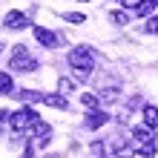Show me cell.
Listing matches in <instances>:
<instances>
[{"instance_id": "d6986e66", "label": "cell", "mask_w": 158, "mask_h": 158, "mask_svg": "<svg viewBox=\"0 0 158 158\" xmlns=\"http://www.w3.org/2000/svg\"><path fill=\"white\" fill-rule=\"evenodd\" d=\"M147 32L150 35H158V17H150V20H147V26H144Z\"/></svg>"}, {"instance_id": "7c38bea8", "label": "cell", "mask_w": 158, "mask_h": 158, "mask_svg": "<svg viewBox=\"0 0 158 158\" xmlns=\"http://www.w3.org/2000/svg\"><path fill=\"white\" fill-rule=\"evenodd\" d=\"M132 155H135V150H132V147H127L118 138V141H115V158H132Z\"/></svg>"}, {"instance_id": "ba28073f", "label": "cell", "mask_w": 158, "mask_h": 158, "mask_svg": "<svg viewBox=\"0 0 158 158\" xmlns=\"http://www.w3.org/2000/svg\"><path fill=\"white\" fill-rule=\"evenodd\" d=\"M0 95H15V81L9 72H0Z\"/></svg>"}, {"instance_id": "52a82bcc", "label": "cell", "mask_w": 158, "mask_h": 158, "mask_svg": "<svg viewBox=\"0 0 158 158\" xmlns=\"http://www.w3.org/2000/svg\"><path fill=\"white\" fill-rule=\"evenodd\" d=\"M141 115H144V127H150V129H158V106H152V104H144Z\"/></svg>"}, {"instance_id": "e0dca14e", "label": "cell", "mask_w": 158, "mask_h": 158, "mask_svg": "<svg viewBox=\"0 0 158 158\" xmlns=\"http://www.w3.org/2000/svg\"><path fill=\"white\" fill-rule=\"evenodd\" d=\"M109 20L118 23V26H127V23H129V15H127V12H109Z\"/></svg>"}, {"instance_id": "7a4b0ae2", "label": "cell", "mask_w": 158, "mask_h": 158, "mask_svg": "<svg viewBox=\"0 0 158 158\" xmlns=\"http://www.w3.org/2000/svg\"><path fill=\"white\" fill-rule=\"evenodd\" d=\"M9 69H15V72H35L38 69V60L29 55V49H26L23 43H17L12 49V58H9Z\"/></svg>"}, {"instance_id": "d4e9b609", "label": "cell", "mask_w": 158, "mask_h": 158, "mask_svg": "<svg viewBox=\"0 0 158 158\" xmlns=\"http://www.w3.org/2000/svg\"><path fill=\"white\" fill-rule=\"evenodd\" d=\"M0 46H3V43H0Z\"/></svg>"}, {"instance_id": "9c48e42d", "label": "cell", "mask_w": 158, "mask_h": 158, "mask_svg": "<svg viewBox=\"0 0 158 158\" xmlns=\"http://www.w3.org/2000/svg\"><path fill=\"white\" fill-rule=\"evenodd\" d=\"M132 138L141 141V144H147V141H152V129L150 127H132Z\"/></svg>"}, {"instance_id": "6da1fadb", "label": "cell", "mask_w": 158, "mask_h": 158, "mask_svg": "<svg viewBox=\"0 0 158 158\" xmlns=\"http://www.w3.org/2000/svg\"><path fill=\"white\" fill-rule=\"evenodd\" d=\"M69 66L75 69L78 81H89L92 69H95V52L86 49V46H75V49L69 52Z\"/></svg>"}, {"instance_id": "5bb4252c", "label": "cell", "mask_w": 158, "mask_h": 158, "mask_svg": "<svg viewBox=\"0 0 158 158\" xmlns=\"http://www.w3.org/2000/svg\"><path fill=\"white\" fill-rule=\"evenodd\" d=\"M58 92H60V95L75 92V83H72V78H58Z\"/></svg>"}, {"instance_id": "3957f363", "label": "cell", "mask_w": 158, "mask_h": 158, "mask_svg": "<svg viewBox=\"0 0 158 158\" xmlns=\"http://www.w3.org/2000/svg\"><path fill=\"white\" fill-rule=\"evenodd\" d=\"M35 121H40L38 112H35L32 106H20L17 112H12V118H9V127H12L15 132H23V129H29Z\"/></svg>"}, {"instance_id": "30bf717a", "label": "cell", "mask_w": 158, "mask_h": 158, "mask_svg": "<svg viewBox=\"0 0 158 158\" xmlns=\"http://www.w3.org/2000/svg\"><path fill=\"white\" fill-rule=\"evenodd\" d=\"M43 104H49V106H55V109H66L69 104H66V95H43Z\"/></svg>"}, {"instance_id": "2e32d148", "label": "cell", "mask_w": 158, "mask_h": 158, "mask_svg": "<svg viewBox=\"0 0 158 158\" xmlns=\"http://www.w3.org/2000/svg\"><path fill=\"white\" fill-rule=\"evenodd\" d=\"M152 9H155V3H152V0H144V3L135 9V15H141V17H150V15H152Z\"/></svg>"}, {"instance_id": "8fae6325", "label": "cell", "mask_w": 158, "mask_h": 158, "mask_svg": "<svg viewBox=\"0 0 158 158\" xmlns=\"http://www.w3.org/2000/svg\"><path fill=\"white\" fill-rule=\"evenodd\" d=\"M15 95L20 98V101H26V104H35V101H43V95H40V92H32V89H17Z\"/></svg>"}, {"instance_id": "7402d4cb", "label": "cell", "mask_w": 158, "mask_h": 158, "mask_svg": "<svg viewBox=\"0 0 158 158\" xmlns=\"http://www.w3.org/2000/svg\"><path fill=\"white\" fill-rule=\"evenodd\" d=\"M49 158H63V155H55V152H52V155H49Z\"/></svg>"}, {"instance_id": "ac0fdd59", "label": "cell", "mask_w": 158, "mask_h": 158, "mask_svg": "<svg viewBox=\"0 0 158 158\" xmlns=\"http://www.w3.org/2000/svg\"><path fill=\"white\" fill-rule=\"evenodd\" d=\"M138 155H144V158H155V144H152V141L141 144V147H138Z\"/></svg>"}, {"instance_id": "cb8c5ba5", "label": "cell", "mask_w": 158, "mask_h": 158, "mask_svg": "<svg viewBox=\"0 0 158 158\" xmlns=\"http://www.w3.org/2000/svg\"><path fill=\"white\" fill-rule=\"evenodd\" d=\"M81 3H86V0H81Z\"/></svg>"}, {"instance_id": "44dd1931", "label": "cell", "mask_w": 158, "mask_h": 158, "mask_svg": "<svg viewBox=\"0 0 158 158\" xmlns=\"http://www.w3.org/2000/svg\"><path fill=\"white\" fill-rule=\"evenodd\" d=\"M12 118V112H6V109H0V124H3V121H9Z\"/></svg>"}, {"instance_id": "8992f818", "label": "cell", "mask_w": 158, "mask_h": 158, "mask_svg": "<svg viewBox=\"0 0 158 158\" xmlns=\"http://www.w3.org/2000/svg\"><path fill=\"white\" fill-rule=\"evenodd\" d=\"M3 26L6 29H26V26H29V17H26L23 12H9L3 17Z\"/></svg>"}, {"instance_id": "603a6c76", "label": "cell", "mask_w": 158, "mask_h": 158, "mask_svg": "<svg viewBox=\"0 0 158 158\" xmlns=\"http://www.w3.org/2000/svg\"><path fill=\"white\" fill-rule=\"evenodd\" d=\"M152 3H155V6H158V0H152Z\"/></svg>"}, {"instance_id": "277c9868", "label": "cell", "mask_w": 158, "mask_h": 158, "mask_svg": "<svg viewBox=\"0 0 158 158\" xmlns=\"http://www.w3.org/2000/svg\"><path fill=\"white\" fill-rule=\"evenodd\" d=\"M32 35H35V40H38L40 46H46V49H55V46H58V35L49 32L46 26H35Z\"/></svg>"}, {"instance_id": "9a60e30c", "label": "cell", "mask_w": 158, "mask_h": 158, "mask_svg": "<svg viewBox=\"0 0 158 158\" xmlns=\"http://www.w3.org/2000/svg\"><path fill=\"white\" fill-rule=\"evenodd\" d=\"M63 20H66V23L81 26V23H86V15H81V12H66V15H63Z\"/></svg>"}, {"instance_id": "ffe728a7", "label": "cell", "mask_w": 158, "mask_h": 158, "mask_svg": "<svg viewBox=\"0 0 158 158\" xmlns=\"http://www.w3.org/2000/svg\"><path fill=\"white\" fill-rule=\"evenodd\" d=\"M121 3H124L127 9H138V6H141V3H144V0H121Z\"/></svg>"}, {"instance_id": "4fadbf2b", "label": "cell", "mask_w": 158, "mask_h": 158, "mask_svg": "<svg viewBox=\"0 0 158 158\" xmlns=\"http://www.w3.org/2000/svg\"><path fill=\"white\" fill-rule=\"evenodd\" d=\"M81 104H83V106H86L89 112H92V109H98L101 98H98V95H92V92H83V95H81Z\"/></svg>"}, {"instance_id": "5b68a950", "label": "cell", "mask_w": 158, "mask_h": 158, "mask_svg": "<svg viewBox=\"0 0 158 158\" xmlns=\"http://www.w3.org/2000/svg\"><path fill=\"white\" fill-rule=\"evenodd\" d=\"M106 121H109V115L104 112V109H92V112L83 118V127H86V129H101Z\"/></svg>"}]
</instances>
